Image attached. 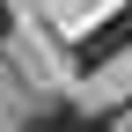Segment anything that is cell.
<instances>
[{
    "mask_svg": "<svg viewBox=\"0 0 132 132\" xmlns=\"http://www.w3.org/2000/svg\"><path fill=\"white\" fill-rule=\"evenodd\" d=\"M118 52H132V0H118V15H103L88 37H73V66H81V73L110 66Z\"/></svg>",
    "mask_w": 132,
    "mask_h": 132,
    "instance_id": "obj_1",
    "label": "cell"
},
{
    "mask_svg": "<svg viewBox=\"0 0 132 132\" xmlns=\"http://www.w3.org/2000/svg\"><path fill=\"white\" fill-rule=\"evenodd\" d=\"M22 132H110V118H81L66 103H44L37 118H22Z\"/></svg>",
    "mask_w": 132,
    "mask_h": 132,
    "instance_id": "obj_2",
    "label": "cell"
},
{
    "mask_svg": "<svg viewBox=\"0 0 132 132\" xmlns=\"http://www.w3.org/2000/svg\"><path fill=\"white\" fill-rule=\"evenodd\" d=\"M7 29H15V15H7V0H0V44H7Z\"/></svg>",
    "mask_w": 132,
    "mask_h": 132,
    "instance_id": "obj_3",
    "label": "cell"
}]
</instances>
